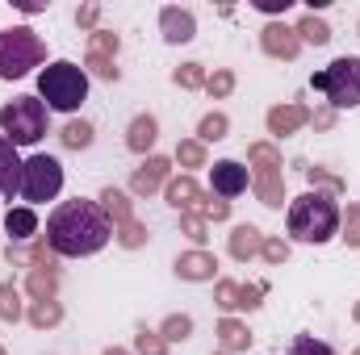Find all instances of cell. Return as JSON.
Wrapping results in <instances>:
<instances>
[{
	"mask_svg": "<svg viewBox=\"0 0 360 355\" xmlns=\"http://www.w3.org/2000/svg\"><path fill=\"white\" fill-rule=\"evenodd\" d=\"M113 239V222L105 217V209L96 201H63L51 217H46V247L55 255L80 260V255H96L105 243Z\"/></svg>",
	"mask_w": 360,
	"mask_h": 355,
	"instance_id": "6da1fadb",
	"label": "cell"
},
{
	"mask_svg": "<svg viewBox=\"0 0 360 355\" xmlns=\"http://www.w3.org/2000/svg\"><path fill=\"white\" fill-rule=\"evenodd\" d=\"M340 205L331 192H302L293 205H289V239L297 243H327L340 234Z\"/></svg>",
	"mask_w": 360,
	"mask_h": 355,
	"instance_id": "7a4b0ae2",
	"label": "cell"
},
{
	"mask_svg": "<svg viewBox=\"0 0 360 355\" xmlns=\"http://www.w3.org/2000/svg\"><path fill=\"white\" fill-rule=\"evenodd\" d=\"M38 100L55 113H76L89 100V72L76 67L72 59H59L51 67H42L38 76Z\"/></svg>",
	"mask_w": 360,
	"mask_h": 355,
	"instance_id": "3957f363",
	"label": "cell"
},
{
	"mask_svg": "<svg viewBox=\"0 0 360 355\" xmlns=\"http://www.w3.org/2000/svg\"><path fill=\"white\" fill-rule=\"evenodd\" d=\"M42 59H46V46L30 25L0 29V80H21L34 67H42Z\"/></svg>",
	"mask_w": 360,
	"mask_h": 355,
	"instance_id": "277c9868",
	"label": "cell"
},
{
	"mask_svg": "<svg viewBox=\"0 0 360 355\" xmlns=\"http://www.w3.org/2000/svg\"><path fill=\"white\" fill-rule=\"evenodd\" d=\"M310 88L323 92L331 109H356L360 105V59L356 55L335 59L331 67H323V72L310 76Z\"/></svg>",
	"mask_w": 360,
	"mask_h": 355,
	"instance_id": "5b68a950",
	"label": "cell"
},
{
	"mask_svg": "<svg viewBox=\"0 0 360 355\" xmlns=\"http://www.w3.org/2000/svg\"><path fill=\"white\" fill-rule=\"evenodd\" d=\"M0 130L13 147H34L46 134V105L38 96H17L0 109Z\"/></svg>",
	"mask_w": 360,
	"mask_h": 355,
	"instance_id": "8992f818",
	"label": "cell"
},
{
	"mask_svg": "<svg viewBox=\"0 0 360 355\" xmlns=\"http://www.w3.org/2000/svg\"><path fill=\"white\" fill-rule=\"evenodd\" d=\"M248 168H252V184H256V196H260V205L281 209V201H285L281 151H276L272 142H252V147H248Z\"/></svg>",
	"mask_w": 360,
	"mask_h": 355,
	"instance_id": "52a82bcc",
	"label": "cell"
},
{
	"mask_svg": "<svg viewBox=\"0 0 360 355\" xmlns=\"http://www.w3.org/2000/svg\"><path fill=\"white\" fill-rule=\"evenodd\" d=\"M59 188H63V163L55 155H34V159L21 163V188H17V196L30 209L42 205V201H55Z\"/></svg>",
	"mask_w": 360,
	"mask_h": 355,
	"instance_id": "ba28073f",
	"label": "cell"
},
{
	"mask_svg": "<svg viewBox=\"0 0 360 355\" xmlns=\"http://www.w3.org/2000/svg\"><path fill=\"white\" fill-rule=\"evenodd\" d=\"M264 293H269V284H235V280H218L214 301L231 314V309H256Z\"/></svg>",
	"mask_w": 360,
	"mask_h": 355,
	"instance_id": "9c48e42d",
	"label": "cell"
},
{
	"mask_svg": "<svg viewBox=\"0 0 360 355\" xmlns=\"http://www.w3.org/2000/svg\"><path fill=\"white\" fill-rule=\"evenodd\" d=\"M260 46H264V55L272 59H297V51H302V38L293 34V25H281V21H269L264 29H260Z\"/></svg>",
	"mask_w": 360,
	"mask_h": 355,
	"instance_id": "30bf717a",
	"label": "cell"
},
{
	"mask_svg": "<svg viewBox=\"0 0 360 355\" xmlns=\"http://www.w3.org/2000/svg\"><path fill=\"white\" fill-rule=\"evenodd\" d=\"M168 172H172V163H168L164 155H147V163L130 176V192H134V196H151V192H160V188L168 184Z\"/></svg>",
	"mask_w": 360,
	"mask_h": 355,
	"instance_id": "8fae6325",
	"label": "cell"
},
{
	"mask_svg": "<svg viewBox=\"0 0 360 355\" xmlns=\"http://www.w3.org/2000/svg\"><path fill=\"white\" fill-rule=\"evenodd\" d=\"M164 196H168V205L180 209V213H201V205H205V192L197 188V180L193 176H176L164 184Z\"/></svg>",
	"mask_w": 360,
	"mask_h": 355,
	"instance_id": "7c38bea8",
	"label": "cell"
},
{
	"mask_svg": "<svg viewBox=\"0 0 360 355\" xmlns=\"http://www.w3.org/2000/svg\"><path fill=\"white\" fill-rule=\"evenodd\" d=\"M210 180H214V192L218 196H239V192H248V168L243 163H235V159H222V163H214L210 168Z\"/></svg>",
	"mask_w": 360,
	"mask_h": 355,
	"instance_id": "4fadbf2b",
	"label": "cell"
},
{
	"mask_svg": "<svg viewBox=\"0 0 360 355\" xmlns=\"http://www.w3.org/2000/svg\"><path fill=\"white\" fill-rule=\"evenodd\" d=\"M21 188V159H17V147L0 134V201H13Z\"/></svg>",
	"mask_w": 360,
	"mask_h": 355,
	"instance_id": "5bb4252c",
	"label": "cell"
},
{
	"mask_svg": "<svg viewBox=\"0 0 360 355\" xmlns=\"http://www.w3.org/2000/svg\"><path fill=\"white\" fill-rule=\"evenodd\" d=\"M160 29H164V42H193V34H197V21H193V13L188 8H164L160 13Z\"/></svg>",
	"mask_w": 360,
	"mask_h": 355,
	"instance_id": "9a60e30c",
	"label": "cell"
},
{
	"mask_svg": "<svg viewBox=\"0 0 360 355\" xmlns=\"http://www.w3.org/2000/svg\"><path fill=\"white\" fill-rule=\"evenodd\" d=\"M310 121V109L306 105H276V109H269V134H297L302 126Z\"/></svg>",
	"mask_w": 360,
	"mask_h": 355,
	"instance_id": "2e32d148",
	"label": "cell"
},
{
	"mask_svg": "<svg viewBox=\"0 0 360 355\" xmlns=\"http://www.w3.org/2000/svg\"><path fill=\"white\" fill-rule=\"evenodd\" d=\"M155 138H160V126H155L151 113H139V117L130 121V130H126V147H130L134 155H147V151L155 147Z\"/></svg>",
	"mask_w": 360,
	"mask_h": 355,
	"instance_id": "e0dca14e",
	"label": "cell"
},
{
	"mask_svg": "<svg viewBox=\"0 0 360 355\" xmlns=\"http://www.w3.org/2000/svg\"><path fill=\"white\" fill-rule=\"evenodd\" d=\"M214 272H218V260L210 251H184L176 260L180 280H214Z\"/></svg>",
	"mask_w": 360,
	"mask_h": 355,
	"instance_id": "ac0fdd59",
	"label": "cell"
},
{
	"mask_svg": "<svg viewBox=\"0 0 360 355\" xmlns=\"http://www.w3.org/2000/svg\"><path fill=\"white\" fill-rule=\"evenodd\" d=\"M55 288H59V272H55V264L30 267V276H25V293H30L34 301H51Z\"/></svg>",
	"mask_w": 360,
	"mask_h": 355,
	"instance_id": "d6986e66",
	"label": "cell"
},
{
	"mask_svg": "<svg viewBox=\"0 0 360 355\" xmlns=\"http://www.w3.org/2000/svg\"><path fill=\"white\" fill-rule=\"evenodd\" d=\"M260 247H264V234H260L256 226H235V230H231V255H235L239 264H248L252 255H260Z\"/></svg>",
	"mask_w": 360,
	"mask_h": 355,
	"instance_id": "ffe728a7",
	"label": "cell"
},
{
	"mask_svg": "<svg viewBox=\"0 0 360 355\" xmlns=\"http://www.w3.org/2000/svg\"><path fill=\"white\" fill-rule=\"evenodd\" d=\"M101 209H105V217L113 222V226H126V222H134V209H130V196L126 192H117V188H101Z\"/></svg>",
	"mask_w": 360,
	"mask_h": 355,
	"instance_id": "44dd1931",
	"label": "cell"
},
{
	"mask_svg": "<svg viewBox=\"0 0 360 355\" xmlns=\"http://www.w3.org/2000/svg\"><path fill=\"white\" fill-rule=\"evenodd\" d=\"M4 230H8V239H13V243H21V239H34V234H38V213H34L30 205H21V209H8V213H4Z\"/></svg>",
	"mask_w": 360,
	"mask_h": 355,
	"instance_id": "7402d4cb",
	"label": "cell"
},
{
	"mask_svg": "<svg viewBox=\"0 0 360 355\" xmlns=\"http://www.w3.org/2000/svg\"><path fill=\"white\" fill-rule=\"evenodd\" d=\"M218 343H222L226 355L248 351V347H252V330H248L243 322H235V318H222V322H218Z\"/></svg>",
	"mask_w": 360,
	"mask_h": 355,
	"instance_id": "603a6c76",
	"label": "cell"
},
{
	"mask_svg": "<svg viewBox=\"0 0 360 355\" xmlns=\"http://www.w3.org/2000/svg\"><path fill=\"white\" fill-rule=\"evenodd\" d=\"M25 318H30V326H34V330H51V326H59V322H63V305H59L55 297H51V301H34Z\"/></svg>",
	"mask_w": 360,
	"mask_h": 355,
	"instance_id": "cb8c5ba5",
	"label": "cell"
},
{
	"mask_svg": "<svg viewBox=\"0 0 360 355\" xmlns=\"http://www.w3.org/2000/svg\"><path fill=\"white\" fill-rule=\"evenodd\" d=\"M293 34H297L302 42H314V46H327V42H331V25H327L323 17H314V13H306V17L293 25Z\"/></svg>",
	"mask_w": 360,
	"mask_h": 355,
	"instance_id": "d4e9b609",
	"label": "cell"
},
{
	"mask_svg": "<svg viewBox=\"0 0 360 355\" xmlns=\"http://www.w3.org/2000/svg\"><path fill=\"white\" fill-rule=\"evenodd\" d=\"M226 113H205L201 117V126H197V142L205 147V142H218V138H226Z\"/></svg>",
	"mask_w": 360,
	"mask_h": 355,
	"instance_id": "484cf974",
	"label": "cell"
},
{
	"mask_svg": "<svg viewBox=\"0 0 360 355\" xmlns=\"http://www.w3.org/2000/svg\"><path fill=\"white\" fill-rule=\"evenodd\" d=\"M59 138H63L68 151H84V147H92V126L89 121H68Z\"/></svg>",
	"mask_w": 360,
	"mask_h": 355,
	"instance_id": "4316f807",
	"label": "cell"
},
{
	"mask_svg": "<svg viewBox=\"0 0 360 355\" xmlns=\"http://www.w3.org/2000/svg\"><path fill=\"white\" fill-rule=\"evenodd\" d=\"M25 309H21V293H17V284L8 280V284H0V322H17Z\"/></svg>",
	"mask_w": 360,
	"mask_h": 355,
	"instance_id": "83f0119b",
	"label": "cell"
},
{
	"mask_svg": "<svg viewBox=\"0 0 360 355\" xmlns=\"http://www.w3.org/2000/svg\"><path fill=\"white\" fill-rule=\"evenodd\" d=\"M117 34H109V29H92L89 34V55H96V59H113L117 55Z\"/></svg>",
	"mask_w": 360,
	"mask_h": 355,
	"instance_id": "f1b7e54d",
	"label": "cell"
},
{
	"mask_svg": "<svg viewBox=\"0 0 360 355\" xmlns=\"http://www.w3.org/2000/svg\"><path fill=\"white\" fill-rule=\"evenodd\" d=\"M113 234H117V243H122L126 251H139V247H143V243L151 239V234H147V226H143L139 217H134V222H126V226H117Z\"/></svg>",
	"mask_w": 360,
	"mask_h": 355,
	"instance_id": "f546056e",
	"label": "cell"
},
{
	"mask_svg": "<svg viewBox=\"0 0 360 355\" xmlns=\"http://www.w3.org/2000/svg\"><path fill=\"white\" fill-rule=\"evenodd\" d=\"M160 335H164L168 343L188 339V335H193V318H188V314H168V318H164V326H160Z\"/></svg>",
	"mask_w": 360,
	"mask_h": 355,
	"instance_id": "4dcf8cb0",
	"label": "cell"
},
{
	"mask_svg": "<svg viewBox=\"0 0 360 355\" xmlns=\"http://www.w3.org/2000/svg\"><path fill=\"white\" fill-rule=\"evenodd\" d=\"M176 163H180V168H205V147H201L197 138L176 142Z\"/></svg>",
	"mask_w": 360,
	"mask_h": 355,
	"instance_id": "1f68e13d",
	"label": "cell"
},
{
	"mask_svg": "<svg viewBox=\"0 0 360 355\" xmlns=\"http://www.w3.org/2000/svg\"><path fill=\"white\" fill-rule=\"evenodd\" d=\"M134 351L139 355H168V339L160 330H139L134 335Z\"/></svg>",
	"mask_w": 360,
	"mask_h": 355,
	"instance_id": "d6a6232c",
	"label": "cell"
},
{
	"mask_svg": "<svg viewBox=\"0 0 360 355\" xmlns=\"http://www.w3.org/2000/svg\"><path fill=\"white\" fill-rule=\"evenodd\" d=\"M172 80H176V88H205V67L201 63H180L172 72Z\"/></svg>",
	"mask_w": 360,
	"mask_h": 355,
	"instance_id": "836d02e7",
	"label": "cell"
},
{
	"mask_svg": "<svg viewBox=\"0 0 360 355\" xmlns=\"http://www.w3.org/2000/svg\"><path fill=\"white\" fill-rule=\"evenodd\" d=\"M205 92H210L214 100H222V96H231V92H235V72H226V67H218L214 76H205Z\"/></svg>",
	"mask_w": 360,
	"mask_h": 355,
	"instance_id": "e575fe53",
	"label": "cell"
},
{
	"mask_svg": "<svg viewBox=\"0 0 360 355\" xmlns=\"http://www.w3.org/2000/svg\"><path fill=\"white\" fill-rule=\"evenodd\" d=\"M180 234L193 239V243H205V239H210V226H205L201 213H180Z\"/></svg>",
	"mask_w": 360,
	"mask_h": 355,
	"instance_id": "d590c367",
	"label": "cell"
},
{
	"mask_svg": "<svg viewBox=\"0 0 360 355\" xmlns=\"http://www.w3.org/2000/svg\"><path fill=\"white\" fill-rule=\"evenodd\" d=\"M306 180H310L319 192H331V196H340V192H344V180L331 176V172H323V168H306Z\"/></svg>",
	"mask_w": 360,
	"mask_h": 355,
	"instance_id": "8d00e7d4",
	"label": "cell"
},
{
	"mask_svg": "<svg viewBox=\"0 0 360 355\" xmlns=\"http://www.w3.org/2000/svg\"><path fill=\"white\" fill-rule=\"evenodd\" d=\"M260 260H264V264H272V267H281L285 260H289V243H285V239H264Z\"/></svg>",
	"mask_w": 360,
	"mask_h": 355,
	"instance_id": "74e56055",
	"label": "cell"
},
{
	"mask_svg": "<svg viewBox=\"0 0 360 355\" xmlns=\"http://www.w3.org/2000/svg\"><path fill=\"white\" fill-rule=\"evenodd\" d=\"M289 355H331V347H327L323 339H314V335H297L293 347H289Z\"/></svg>",
	"mask_w": 360,
	"mask_h": 355,
	"instance_id": "f35d334b",
	"label": "cell"
},
{
	"mask_svg": "<svg viewBox=\"0 0 360 355\" xmlns=\"http://www.w3.org/2000/svg\"><path fill=\"white\" fill-rule=\"evenodd\" d=\"M201 217H205V222H226V217H231V201H214V196H205Z\"/></svg>",
	"mask_w": 360,
	"mask_h": 355,
	"instance_id": "ab89813d",
	"label": "cell"
},
{
	"mask_svg": "<svg viewBox=\"0 0 360 355\" xmlns=\"http://www.w3.org/2000/svg\"><path fill=\"white\" fill-rule=\"evenodd\" d=\"M84 67H89L92 76H101V80H109V84L117 80V67H113V59H96V55H89V59H84Z\"/></svg>",
	"mask_w": 360,
	"mask_h": 355,
	"instance_id": "60d3db41",
	"label": "cell"
},
{
	"mask_svg": "<svg viewBox=\"0 0 360 355\" xmlns=\"http://www.w3.org/2000/svg\"><path fill=\"white\" fill-rule=\"evenodd\" d=\"M340 222H344V243L360 247V209H348V217H340Z\"/></svg>",
	"mask_w": 360,
	"mask_h": 355,
	"instance_id": "b9f144b4",
	"label": "cell"
},
{
	"mask_svg": "<svg viewBox=\"0 0 360 355\" xmlns=\"http://www.w3.org/2000/svg\"><path fill=\"white\" fill-rule=\"evenodd\" d=\"M256 8H260V13H285L289 0H256Z\"/></svg>",
	"mask_w": 360,
	"mask_h": 355,
	"instance_id": "7bdbcfd3",
	"label": "cell"
},
{
	"mask_svg": "<svg viewBox=\"0 0 360 355\" xmlns=\"http://www.w3.org/2000/svg\"><path fill=\"white\" fill-rule=\"evenodd\" d=\"M76 21H80V25H92V21H96V4L80 8V13H76Z\"/></svg>",
	"mask_w": 360,
	"mask_h": 355,
	"instance_id": "ee69618b",
	"label": "cell"
},
{
	"mask_svg": "<svg viewBox=\"0 0 360 355\" xmlns=\"http://www.w3.org/2000/svg\"><path fill=\"white\" fill-rule=\"evenodd\" d=\"M105 355H130V351H122V347H109V351H105Z\"/></svg>",
	"mask_w": 360,
	"mask_h": 355,
	"instance_id": "f6af8a7d",
	"label": "cell"
},
{
	"mask_svg": "<svg viewBox=\"0 0 360 355\" xmlns=\"http://www.w3.org/2000/svg\"><path fill=\"white\" fill-rule=\"evenodd\" d=\"M352 318H356V326H360V301H356V305H352Z\"/></svg>",
	"mask_w": 360,
	"mask_h": 355,
	"instance_id": "bcb514c9",
	"label": "cell"
},
{
	"mask_svg": "<svg viewBox=\"0 0 360 355\" xmlns=\"http://www.w3.org/2000/svg\"><path fill=\"white\" fill-rule=\"evenodd\" d=\"M0 355H4V347H0Z\"/></svg>",
	"mask_w": 360,
	"mask_h": 355,
	"instance_id": "7dc6e473",
	"label": "cell"
},
{
	"mask_svg": "<svg viewBox=\"0 0 360 355\" xmlns=\"http://www.w3.org/2000/svg\"><path fill=\"white\" fill-rule=\"evenodd\" d=\"M218 355H226V351H218Z\"/></svg>",
	"mask_w": 360,
	"mask_h": 355,
	"instance_id": "c3c4849f",
	"label": "cell"
},
{
	"mask_svg": "<svg viewBox=\"0 0 360 355\" xmlns=\"http://www.w3.org/2000/svg\"><path fill=\"white\" fill-rule=\"evenodd\" d=\"M356 355H360V351H356Z\"/></svg>",
	"mask_w": 360,
	"mask_h": 355,
	"instance_id": "681fc988",
	"label": "cell"
}]
</instances>
